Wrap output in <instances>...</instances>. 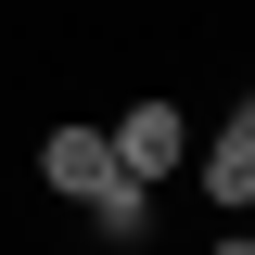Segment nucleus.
<instances>
[{"instance_id":"obj_3","label":"nucleus","mask_w":255,"mask_h":255,"mask_svg":"<svg viewBox=\"0 0 255 255\" xmlns=\"http://www.w3.org/2000/svg\"><path fill=\"white\" fill-rule=\"evenodd\" d=\"M204 191H217V217H243V204H255V115H230L217 140H204Z\"/></svg>"},{"instance_id":"obj_4","label":"nucleus","mask_w":255,"mask_h":255,"mask_svg":"<svg viewBox=\"0 0 255 255\" xmlns=\"http://www.w3.org/2000/svg\"><path fill=\"white\" fill-rule=\"evenodd\" d=\"M90 230H102V243H140V230H153V191H140V179L90 191Z\"/></svg>"},{"instance_id":"obj_1","label":"nucleus","mask_w":255,"mask_h":255,"mask_svg":"<svg viewBox=\"0 0 255 255\" xmlns=\"http://www.w3.org/2000/svg\"><path fill=\"white\" fill-rule=\"evenodd\" d=\"M102 153H115V179L153 191L166 166H191V115H179V102H128V115L102 128Z\"/></svg>"},{"instance_id":"obj_2","label":"nucleus","mask_w":255,"mask_h":255,"mask_svg":"<svg viewBox=\"0 0 255 255\" xmlns=\"http://www.w3.org/2000/svg\"><path fill=\"white\" fill-rule=\"evenodd\" d=\"M38 179H51L64 204H90V191H115V153H102V128H51V140H38Z\"/></svg>"}]
</instances>
